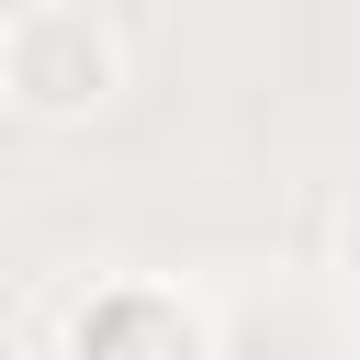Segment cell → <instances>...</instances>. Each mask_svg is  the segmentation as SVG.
Here are the masks:
<instances>
[{"instance_id": "1", "label": "cell", "mask_w": 360, "mask_h": 360, "mask_svg": "<svg viewBox=\"0 0 360 360\" xmlns=\"http://www.w3.org/2000/svg\"><path fill=\"white\" fill-rule=\"evenodd\" d=\"M0 90H11L34 124H79V112H101V101L124 90V45H112V22L79 11V0H22V11L0 22Z\"/></svg>"}, {"instance_id": "2", "label": "cell", "mask_w": 360, "mask_h": 360, "mask_svg": "<svg viewBox=\"0 0 360 360\" xmlns=\"http://www.w3.org/2000/svg\"><path fill=\"white\" fill-rule=\"evenodd\" d=\"M79 360H202V338H191V315H180L169 292L112 281V292L79 315Z\"/></svg>"}, {"instance_id": "3", "label": "cell", "mask_w": 360, "mask_h": 360, "mask_svg": "<svg viewBox=\"0 0 360 360\" xmlns=\"http://www.w3.org/2000/svg\"><path fill=\"white\" fill-rule=\"evenodd\" d=\"M338 281L360 292V202H349V225H338Z\"/></svg>"}]
</instances>
